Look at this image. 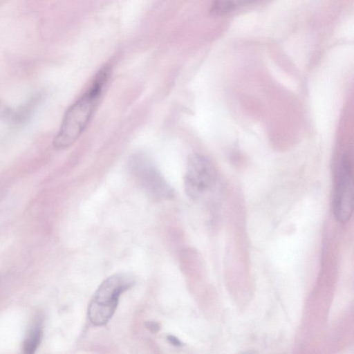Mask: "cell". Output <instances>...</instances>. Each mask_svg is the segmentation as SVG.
<instances>
[{
    "instance_id": "cell-1",
    "label": "cell",
    "mask_w": 354,
    "mask_h": 354,
    "mask_svg": "<svg viewBox=\"0 0 354 354\" xmlns=\"http://www.w3.org/2000/svg\"><path fill=\"white\" fill-rule=\"evenodd\" d=\"M109 75L108 67L100 71L89 88L68 109L53 141L56 149L69 147L81 136L96 109Z\"/></svg>"
},
{
    "instance_id": "cell-2",
    "label": "cell",
    "mask_w": 354,
    "mask_h": 354,
    "mask_svg": "<svg viewBox=\"0 0 354 354\" xmlns=\"http://www.w3.org/2000/svg\"><path fill=\"white\" fill-rule=\"evenodd\" d=\"M134 283V277L127 272L114 274L104 280L88 308L91 322L97 326L106 324L115 311L120 296Z\"/></svg>"
},
{
    "instance_id": "cell-3",
    "label": "cell",
    "mask_w": 354,
    "mask_h": 354,
    "mask_svg": "<svg viewBox=\"0 0 354 354\" xmlns=\"http://www.w3.org/2000/svg\"><path fill=\"white\" fill-rule=\"evenodd\" d=\"M351 165L347 156L339 162L333 202L335 218L342 223L348 221L353 214L354 189Z\"/></svg>"
},
{
    "instance_id": "cell-4",
    "label": "cell",
    "mask_w": 354,
    "mask_h": 354,
    "mask_svg": "<svg viewBox=\"0 0 354 354\" xmlns=\"http://www.w3.org/2000/svg\"><path fill=\"white\" fill-rule=\"evenodd\" d=\"M216 170L208 159L194 153L189 156L185 176V189L192 198H198L214 186Z\"/></svg>"
},
{
    "instance_id": "cell-5",
    "label": "cell",
    "mask_w": 354,
    "mask_h": 354,
    "mask_svg": "<svg viewBox=\"0 0 354 354\" xmlns=\"http://www.w3.org/2000/svg\"><path fill=\"white\" fill-rule=\"evenodd\" d=\"M129 165L135 178L149 194L156 198L172 195V189L147 157L135 154L131 158Z\"/></svg>"
},
{
    "instance_id": "cell-6",
    "label": "cell",
    "mask_w": 354,
    "mask_h": 354,
    "mask_svg": "<svg viewBox=\"0 0 354 354\" xmlns=\"http://www.w3.org/2000/svg\"><path fill=\"white\" fill-rule=\"evenodd\" d=\"M259 1L261 0H214L211 12L214 15H223L242 6Z\"/></svg>"
},
{
    "instance_id": "cell-7",
    "label": "cell",
    "mask_w": 354,
    "mask_h": 354,
    "mask_svg": "<svg viewBox=\"0 0 354 354\" xmlns=\"http://www.w3.org/2000/svg\"><path fill=\"white\" fill-rule=\"evenodd\" d=\"M42 338V331L39 328H35L30 332L24 344V353H33L38 347Z\"/></svg>"
},
{
    "instance_id": "cell-8",
    "label": "cell",
    "mask_w": 354,
    "mask_h": 354,
    "mask_svg": "<svg viewBox=\"0 0 354 354\" xmlns=\"http://www.w3.org/2000/svg\"><path fill=\"white\" fill-rule=\"evenodd\" d=\"M145 326H146V328H147L148 330L152 333H156L160 328V326L158 322H152V321L147 322L145 324Z\"/></svg>"
},
{
    "instance_id": "cell-9",
    "label": "cell",
    "mask_w": 354,
    "mask_h": 354,
    "mask_svg": "<svg viewBox=\"0 0 354 354\" xmlns=\"http://www.w3.org/2000/svg\"><path fill=\"white\" fill-rule=\"evenodd\" d=\"M12 110L0 102V117L10 118Z\"/></svg>"
},
{
    "instance_id": "cell-10",
    "label": "cell",
    "mask_w": 354,
    "mask_h": 354,
    "mask_svg": "<svg viewBox=\"0 0 354 354\" xmlns=\"http://www.w3.org/2000/svg\"><path fill=\"white\" fill-rule=\"evenodd\" d=\"M167 338L168 342L176 347H181L183 345L179 339L174 335H168Z\"/></svg>"
}]
</instances>
